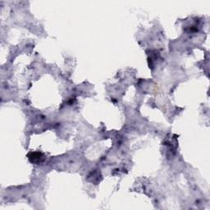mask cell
<instances>
[{
  "label": "cell",
  "instance_id": "obj_1",
  "mask_svg": "<svg viewBox=\"0 0 210 210\" xmlns=\"http://www.w3.org/2000/svg\"><path fill=\"white\" fill-rule=\"evenodd\" d=\"M28 157L32 163H39L43 159V155L40 153H30Z\"/></svg>",
  "mask_w": 210,
  "mask_h": 210
}]
</instances>
